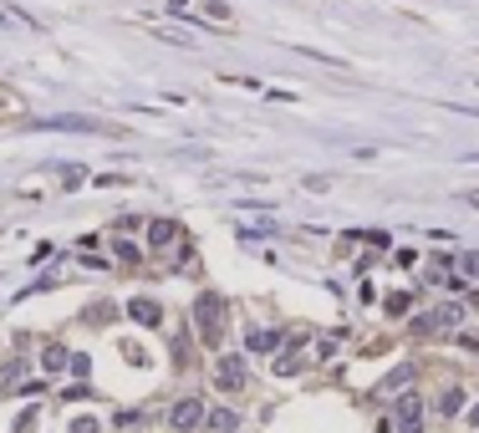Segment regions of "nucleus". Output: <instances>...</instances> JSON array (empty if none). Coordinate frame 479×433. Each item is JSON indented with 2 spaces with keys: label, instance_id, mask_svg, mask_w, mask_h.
Returning <instances> with one entry per match:
<instances>
[{
  "label": "nucleus",
  "instance_id": "3",
  "mask_svg": "<svg viewBox=\"0 0 479 433\" xmlns=\"http://www.w3.org/2000/svg\"><path fill=\"white\" fill-rule=\"evenodd\" d=\"M214 382L225 387V393H235V387H245V357H220V367H214Z\"/></svg>",
  "mask_w": 479,
  "mask_h": 433
},
{
  "label": "nucleus",
  "instance_id": "5",
  "mask_svg": "<svg viewBox=\"0 0 479 433\" xmlns=\"http://www.w3.org/2000/svg\"><path fill=\"white\" fill-rule=\"evenodd\" d=\"M127 316H133L138 327H158V321H163L158 301H148V296H133V301H127Z\"/></svg>",
  "mask_w": 479,
  "mask_h": 433
},
{
  "label": "nucleus",
  "instance_id": "13",
  "mask_svg": "<svg viewBox=\"0 0 479 433\" xmlns=\"http://www.w3.org/2000/svg\"><path fill=\"white\" fill-rule=\"evenodd\" d=\"M20 367H26V362H11L6 372H0V387H15V377H20Z\"/></svg>",
  "mask_w": 479,
  "mask_h": 433
},
{
  "label": "nucleus",
  "instance_id": "14",
  "mask_svg": "<svg viewBox=\"0 0 479 433\" xmlns=\"http://www.w3.org/2000/svg\"><path fill=\"white\" fill-rule=\"evenodd\" d=\"M72 433H97V423H92V418H82V423H72Z\"/></svg>",
  "mask_w": 479,
  "mask_h": 433
},
{
  "label": "nucleus",
  "instance_id": "11",
  "mask_svg": "<svg viewBox=\"0 0 479 433\" xmlns=\"http://www.w3.org/2000/svg\"><path fill=\"white\" fill-rule=\"evenodd\" d=\"M479 275V250H464L459 255V280H474Z\"/></svg>",
  "mask_w": 479,
  "mask_h": 433
},
{
  "label": "nucleus",
  "instance_id": "4",
  "mask_svg": "<svg viewBox=\"0 0 479 433\" xmlns=\"http://www.w3.org/2000/svg\"><path fill=\"white\" fill-rule=\"evenodd\" d=\"M398 428H403V433H418V428H423V403L413 398V393L398 398Z\"/></svg>",
  "mask_w": 479,
  "mask_h": 433
},
{
  "label": "nucleus",
  "instance_id": "6",
  "mask_svg": "<svg viewBox=\"0 0 479 433\" xmlns=\"http://www.w3.org/2000/svg\"><path fill=\"white\" fill-rule=\"evenodd\" d=\"M173 240H179V225H173V220H154V225H148V245H154V250H168Z\"/></svg>",
  "mask_w": 479,
  "mask_h": 433
},
{
  "label": "nucleus",
  "instance_id": "1",
  "mask_svg": "<svg viewBox=\"0 0 479 433\" xmlns=\"http://www.w3.org/2000/svg\"><path fill=\"white\" fill-rule=\"evenodd\" d=\"M194 327H199V341L204 346H220L225 341V301L204 291L199 301H194Z\"/></svg>",
  "mask_w": 479,
  "mask_h": 433
},
{
  "label": "nucleus",
  "instance_id": "8",
  "mask_svg": "<svg viewBox=\"0 0 479 433\" xmlns=\"http://www.w3.org/2000/svg\"><path fill=\"white\" fill-rule=\"evenodd\" d=\"M41 367H46V372H61V367H72V352L67 346H46V352H41Z\"/></svg>",
  "mask_w": 479,
  "mask_h": 433
},
{
  "label": "nucleus",
  "instance_id": "10",
  "mask_svg": "<svg viewBox=\"0 0 479 433\" xmlns=\"http://www.w3.org/2000/svg\"><path fill=\"white\" fill-rule=\"evenodd\" d=\"M280 332H250V352H275Z\"/></svg>",
  "mask_w": 479,
  "mask_h": 433
},
{
  "label": "nucleus",
  "instance_id": "12",
  "mask_svg": "<svg viewBox=\"0 0 479 433\" xmlns=\"http://www.w3.org/2000/svg\"><path fill=\"white\" fill-rule=\"evenodd\" d=\"M204 15H209V20H230V6H225V0H209Z\"/></svg>",
  "mask_w": 479,
  "mask_h": 433
},
{
  "label": "nucleus",
  "instance_id": "9",
  "mask_svg": "<svg viewBox=\"0 0 479 433\" xmlns=\"http://www.w3.org/2000/svg\"><path fill=\"white\" fill-rule=\"evenodd\" d=\"M459 408H464V393H459V387H449V393H439V413H444V418H454Z\"/></svg>",
  "mask_w": 479,
  "mask_h": 433
},
{
  "label": "nucleus",
  "instance_id": "15",
  "mask_svg": "<svg viewBox=\"0 0 479 433\" xmlns=\"http://www.w3.org/2000/svg\"><path fill=\"white\" fill-rule=\"evenodd\" d=\"M464 204H474V209H479V189H469V194H464Z\"/></svg>",
  "mask_w": 479,
  "mask_h": 433
},
{
  "label": "nucleus",
  "instance_id": "2",
  "mask_svg": "<svg viewBox=\"0 0 479 433\" xmlns=\"http://www.w3.org/2000/svg\"><path fill=\"white\" fill-rule=\"evenodd\" d=\"M209 413H204V403L199 398H179V403H173V413H168V423L173 428H179V433H189V428H199Z\"/></svg>",
  "mask_w": 479,
  "mask_h": 433
},
{
  "label": "nucleus",
  "instance_id": "7",
  "mask_svg": "<svg viewBox=\"0 0 479 433\" xmlns=\"http://www.w3.org/2000/svg\"><path fill=\"white\" fill-rule=\"evenodd\" d=\"M204 423H209L214 433H235V428H240V413H235V408H214Z\"/></svg>",
  "mask_w": 479,
  "mask_h": 433
}]
</instances>
